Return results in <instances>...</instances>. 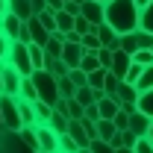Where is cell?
Instances as JSON below:
<instances>
[{
    "label": "cell",
    "mask_w": 153,
    "mask_h": 153,
    "mask_svg": "<svg viewBox=\"0 0 153 153\" xmlns=\"http://www.w3.org/2000/svg\"><path fill=\"white\" fill-rule=\"evenodd\" d=\"M150 124H153V118H150V115H144L141 109L130 115V130L138 133V135H147V133H150Z\"/></svg>",
    "instance_id": "13"
},
{
    "label": "cell",
    "mask_w": 153,
    "mask_h": 153,
    "mask_svg": "<svg viewBox=\"0 0 153 153\" xmlns=\"http://www.w3.org/2000/svg\"><path fill=\"white\" fill-rule=\"evenodd\" d=\"M30 56H33V65L36 68H44V62H47V50L36 44V41H30Z\"/></svg>",
    "instance_id": "29"
},
{
    "label": "cell",
    "mask_w": 153,
    "mask_h": 153,
    "mask_svg": "<svg viewBox=\"0 0 153 153\" xmlns=\"http://www.w3.org/2000/svg\"><path fill=\"white\" fill-rule=\"evenodd\" d=\"M38 153H47V150H38Z\"/></svg>",
    "instance_id": "57"
},
{
    "label": "cell",
    "mask_w": 153,
    "mask_h": 153,
    "mask_svg": "<svg viewBox=\"0 0 153 153\" xmlns=\"http://www.w3.org/2000/svg\"><path fill=\"white\" fill-rule=\"evenodd\" d=\"M91 150L94 153H118V147H115L112 141H106V138H94L91 141Z\"/></svg>",
    "instance_id": "37"
},
{
    "label": "cell",
    "mask_w": 153,
    "mask_h": 153,
    "mask_svg": "<svg viewBox=\"0 0 153 153\" xmlns=\"http://www.w3.org/2000/svg\"><path fill=\"white\" fill-rule=\"evenodd\" d=\"M133 59L138 65H153V50H138V53H133Z\"/></svg>",
    "instance_id": "46"
},
{
    "label": "cell",
    "mask_w": 153,
    "mask_h": 153,
    "mask_svg": "<svg viewBox=\"0 0 153 153\" xmlns=\"http://www.w3.org/2000/svg\"><path fill=\"white\" fill-rule=\"evenodd\" d=\"M9 50H12V38L0 30V62H6V59H9Z\"/></svg>",
    "instance_id": "42"
},
{
    "label": "cell",
    "mask_w": 153,
    "mask_h": 153,
    "mask_svg": "<svg viewBox=\"0 0 153 153\" xmlns=\"http://www.w3.org/2000/svg\"><path fill=\"white\" fill-rule=\"evenodd\" d=\"M121 50H127V53H138V30L121 36Z\"/></svg>",
    "instance_id": "25"
},
{
    "label": "cell",
    "mask_w": 153,
    "mask_h": 153,
    "mask_svg": "<svg viewBox=\"0 0 153 153\" xmlns=\"http://www.w3.org/2000/svg\"><path fill=\"white\" fill-rule=\"evenodd\" d=\"M6 62H12L24 76H30L36 71L33 56H30V44H24V41H12V50H9V59H6Z\"/></svg>",
    "instance_id": "5"
},
{
    "label": "cell",
    "mask_w": 153,
    "mask_h": 153,
    "mask_svg": "<svg viewBox=\"0 0 153 153\" xmlns=\"http://www.w3.org/2000/svg\"><path fill=\"white\" fill-rule=\"evenodd\" d=\"M138 138H141V135L133 133V130H121V147H135Z\"/></svg>",
    "instance_id": "40"
},
{
    "label": "cell",
    "mask_w": 153,
    "mask_h": 153,
    "mask_svg": "<svg viewBox=\"0 0 153 153\" xmlns=\"http://www.w3.org/2000/svg\"><path fill=\"white\" fill-rule=\"evenodd\" d=\"M33 9H36V15L44 12V9H47V0H33Z\"/></svg>",
    "instance_id": "48"
},
{
    "label": "cell",
    "mask_w": 153,
    "mask_h": 153,
    "mask_svg": "<svg viewBox=\"0 0 153 153\" xmlns=\"http://www.w3.org/2000/svg\"><path fill=\"white\" fill-rule=\"evenodd\" d=\"M112 121H115L118 130H130V112H127V109H118V115H115Z\"/></svg>",
    "instance_id": "44"
},
{
    "label": "cell",
    "mask_w": 153,
    "mask_h": 153,
    "mask_svg": "<svg viewBox=\"0 0 153 153\" xmlns=\"http://www.w3.org/2000/svg\"><path fill=\"white\" fill-rule=\"evenodd\" d=\"M27 24H30V36H33V41L44 47V44L50 41V36H53V33H50V30H47V27L41 24V18H38V15H33V18H27Z\"/></svg>",
    "instance_id": "11"
},
{
    "label": "cell",
    "mask_w": 153,
    "mask_h": 153,
    "mask_svg": "<svg viewBox=\"0 0 153 153\" xmlns=\"http://www.w3.org/2000/svg\"><path fill=\"white\" fill-rule=\"evenodd\" d=\"M76 153H94V150H91V147H79Z\"/></svg>",
    "instance_id": "53"
},
{
    "label": "cell",
    "mask_w": 153,
    "mask_h": 153,
    "mask_svg": "<svg viewBox=\"0 0 153 153\" xmlns=\"http://www.w3.org/2000/svg\"><path fill=\"white\" fill-rule=\"evenodd\" d=\"M68 133H71L76 141H79V147H91V138H88V133H85V127H82V121H79V118H71V127H68Z\"/></svg>",
    "instance_id": "16"
},
{
    "label": "cell",
    "mask_w": 153,
    "mask_h": 153,
    "mask_svg": "<svg viewBox=\"0 0 153 153\" xmlns=\"http://www.w3.org/2000/svg\"><path fill=\"white\" fill-rule=\"evenodd\" d=\"M141 30H147V33H153V0L141 9V24H138Z\"/></svg>",
    "instance_id": "35"
},
{
    "label": "cell",
    "mask_w": 153,
    "mask_h": 153,
    "mask_svg": "<svg viewBox=\"0 0 153 153\" xmlns=\"http://www.w3.org/2000/svg\"><path fill=\"white\" fill-rule=\"evenodd\" d=\"M135 3H138V9H144V6H147L150 0H135Z\"/></svg>",
    "instance_id": "52"
},
{
    "label": "cell",
    "mask_w": 153,
    "mask_h": 153,
    "mask_svg": "<svg viewBox=\"0 0 153 153\" xmlns=\"http://www.w3.org/2000/svg\"><path fill=\"white\" fill-rule=\"evenodd\" d=\"M21 135H24V141H27L30 147L41 150V141H38V130H36V127H24V130H21Z\"/></svg>",
    "instance_id": "34"
},
{
    "label": "cell",
    "mask_w": 153,
    "mask_h": 153,
    "mask_svg": "<svg viewBox=\"0 0 153 153\" xmlns=\"http://www.w3.org/2000/svg\"><path fill=\"white\" fill-rule=\"evenodd\" d=\"M82 115H85V106H82L76 97H71V100H68V118H82Z\"/></svg>",
    "instance_id": "41"
},
{
    "label": "cell",
    "mask_w": 153,
    "mask_h": 153,
    "mask_svg": "<svg viewBox=\"0 0 153 153\" xmlns=\"http://www.w3.org/2000/svg\"><path fill=\"white\" fill-rule=\"evenodd\" d=\"M3 65L6 62H0V94H3Z\"/></svg>",
    "instance_id": "50"
},
{
    "label": "cell",
    "mask_w": 153,
    "mask_h": 153,
    "mask_svg": "<svg viewBox=\"0 0 153 153\" xmlns=\"http://www.w3.org/2000/svg\"><path fill=\"white\" fill-rule=\"evenodd\" d=\"M106 74H109V68L91 71V74H88V85H91V88H103V85H106Z\"/></svg>",
    "instance_id": "33"
},
{
    "label": "cell",
    "mask_w": 153,
    "mask_h": 153,
    "mask_svg": "<svg viewBox=\"0 0 153 153\" xmlns=\"http://www.w3.org/2000/svg\"><path fill=\"white\" fill-rule=\"evenodd\" d=\"M118 153H135V147H118Z\"/></svg>",
    "instance_id": "51"
},
{
    "label": "cell",
    "mask_w": 153,
    "mask_h": 153,
    "mask_svg": "<svg viewBox=\"0 0 153 153\" xmlns=\"http://www.w3.org/2000/svg\"><path fill=\"white\" fill-rule=\"evenodd\" d=\"M44 68H47V71H53L56 76H68V74H71V65H68L65 59H53V56H47Z\"/></svg>",
    "instance_id": "18"
},
{
    "label": "cell",
    "mask_w": 153,
    "mask_h": 153,
    "mask_svg": "<svg viewBox=\"0 0 153 153\" xmlns=\"http://www.w3.org/2000/svg\"><path fill=\"white\" fill-rule=\"evenodd\" d=\"M0 127H3V115H0Z\"/></svg>",
    "instance_id": "55"
},
{
    "label": "cell",
    "mask_w": 153,
    "mask_h": 153,
    "mask_svg": "<svg viewBox=\"0 0 153 153\" xmlns=\"http://www.w3.org/2000/svg\"><path fill=\"white\" fill-rule=\"evenodd\" d=\"M97 106H100V118H115L118 109H121V97H100L97 100Z\"/></svg>",
    "instance_id": "15"
},
{
    "label": "cell",
    "mask_w": 153,
    "mask_h": 153,
    "mask_svg": "<svg viewBox=\"0 0 153 153\" xmlns=\"http://www.w3.org/2000/svg\"><path fill=\"white\" fill-rule=\"evenodd\" d=\"M0 153H38V150L24 141L21 130H6V127H0Z\"/></svg>",
    "instance_id": "4"
},
{
    "label": "cell",
    "mask_w": 153,
    "mask_h": 153,
    "mask_svg": "<svg viewBox=\"0 0 153 153\" xmlns=\"http://www.w3.org/2000/svg\"><path fill=\"white\" fill-rule=\"evenodd\" d=\"M106 24H112L121 36L138 30V24H141L138 3L135 0H106Z\"/></svg>",
    "instance_id": "1"
},
{
    "label": "cell",
    "mask_w": 153,
    "mask_h": 153,
    "mask_svg": "<svg viewBox=\"0 0 153 153\" xmlns=\"http://www.w3.org/2000/svg\"><path fill=\"white\" fill-rule=\"evenodd\" d=\"M76 150H79V141H76L71 133L59 135V153H76Z\"/></svg>",
    "instance_id": "26"
},
{
    "label": "cell",
    "mask_w": 153,
    "mask_h": 153,
    "mask_svg": "<svg viewBox=\"0 0 153 153\" xmlns=\"http://www.w3.org/2000/svg\"><path fill=\"white\" fill-rule=\"evenodd\" d=\"M21 97H24V100H38V91H36L33 76H24V82H21Z\"/></svg>",
    "instance_id": "31"
},
{
    "label": "cell",
    "mask_w": 153,
    "mask_h": 153,
    "mask_svg": "<svg viewBox=\"0 0 153 153\" xmlns=\"http://www.w3.org/2000/svg\"><path fill=\"white\" fill-rule=\"evenodd\" d=\"M115 50H118V47H100V50H97V56H100V65H103V68H112Z\"/></svg>",
    "instance_id": "39"
},
{
    "label": "cell",
    "mask_w": 153,
    "mask_h": 153,
    "mask_svg": "<svg viewBox=\"0 0 153 153\" xmlns=\"http://www.w3.org/2000/svg\"><path fill=\"white\" fill-rule=\"evenodd\" d=\"M135 88H138V94L147 91V88H153V65H144V71H141V76H138Z\"/></svg>",
    "instance_id": "28"
},
{
    "label": "cell",
    "mask_w": 153,
    "mask_h": 153,
    "mask_svg": "<svg viewBox=\"0 0 153 153\" xmlns=\"http://www.w3.org/2000/svg\"><path fill=\"white\" fill-rule=\"evenodd\" d=\"M150 50H153V47H150Z\"/></svg>",
    "instance_id": "58"
},
{
    "label": "cell",
    "mask_w": 153,
    "mask_h": 153,
    "mask_svg": "<svg viewBox=\"0 0 153 153\" xmlns=\"http://www.w3.org/2000/svg\"><path fill=\"white\" fill-rule=\"evenodd\" d=\"M82 47H85V53H97V50L103 47V41H100V36H97V30H91V33L82 36Z\"/></svg>",
    "instance_id": "24"
},
{
    "label": "cell",
    "mask_w": 153,
    "mask_h": 153,
    "mask_svg": "<svg viewBox=\"0 0 153 153\" xmlns=\"http://www.w3.org/2000/svg\"><path fill=\"white\" fill-rule=\"evenodd\" d=\"M150 47H153V33L138 27V50H150Z\"/></svg>",
    "instance_id": "43"
},
{
    "label": "cell",
    "mask_w": 153,
    "mask_h": 153,
    "mask_svg": "<svg viewBox=\"0 0 153 153\" xmlns=\"http://www.w3.org/2000/svg\"><path fill=\"white\" fill-rule=\"evenodd\" d=\"M6 12H9V0H0V18H3Z\"/></svg>",
    "instance_id": "49"
},
{
    "label": "cell",
    "mask_w": 153,
    "mask_h": 153,
    "mask_svg": "<svg viewBox=\"0 0 153 153\" xmlns=\"http://www.w3.org/2000/svg\"><path fill=\"white\" fill-rule=\"evenodd\" d=\"M50 127H53V130L62 135V133H68V127H71V118H68L65 112H59V109H53V115H50Z\"/></svg>",
    "instance_id": "20"
},
{
    "label": "cell",
    "mask_w": 153,
    "mask_h": 153,
    "mask_svg": "<svg viewBox=\"0 0 153 153\" xmlns=\"http://www.w3.org/2000/svg\"><path fill=\"white\" fill-rule=\"evenodd\" d=\"M33 103H36L38 127H41V124H50V115H53V103H44V100H33Z\"/></svg>",
    "instance_id": "22"
},
{
    "label": "cell",
    "mask_w": 153,
    "mask_h": 153,
    "mask_svg": "<svg viewBox=\"0 0 153 153\" xmlns=\"http://www.w3.org/2000/svg\"><path fill=\"white\" fill-rule=\"evenodd\" d=\"M33 82H36V91H38V100H44V103H56L59 97V76L53 71H47V68H36L33 71Z\"/></svg>",
    "instance_id": "2"
},
{
    "label": "cell",
    "mask_w": 153,
    "mask_h": 153,
    "mask_svg": "<svg viewBox=\"0 0 153 153\" xmlns=\"http://www.w3.org/2000/svg\"><path fill=\"white\" fill-rule=\"evenodd\" d=\"M79 68H82L85 74H91V71L103 68V65H100V56H97V53H85V56H82V62H79Z\"/></svg>",
    "instance_id": "32"
},
{
    "label": "cell",
    "mask_w": 153,
    "mask_h": 153,
    "mask_svg": "<svg viewBox=\"0 0 153 153\" xmlns=\"http://www.w3.org/2000/svg\"><path fill=\"white\" fill-rule=\"evenodd\" d=\"M133 53H127V50H121V47H118V50H115V59H112V68H109V71H112V74H118L121 76V79H124V76H127V71H130V68H133Z\"/></svg>",
    "instance_id": "10"
},
{
    "label": "cell",
    "mask_w": 153,
    "mask_h": 153,
    "mask_svg": "<svg viewBox=\"0 0 153 153\" xmlns=\"http://www.w3.org/2000/svg\"><path fill=\"white\" fill-rule=\"evenodd\" d=\"M0 115H3V127L6 130H24L18 94H0Z\"/></svg>",
    "instance_id": "3"
},
{
    "label": "cell",
    "mask_w": 153,
    "mask_h": 153,
    "mask_svg": "<svg viewBox=\"0 0 153 153\" xmlns=\"http://www.w3.org/2000/svg\"><path fill=\"white\" fill-rule=\"evenodd\" d=\"M82 56H85V47H82V41H68V44H65V53H62V59H65L71 68H79Z\"/></svg>",
    "instance_id": "12"
},
{
    "label": "cell",
    "mask_w": 153,
    "mask_h": 153,
    "mask_svg": "<svg viewBox=\"0 0 153 153\" xmlns=\"http://www.w3.org/2000/svg\"><path fill=\"white\" fill-rule=\"evenodd\" d=\"M76 3H85V0H76Z\"/></svg>",
    "instance_id": "56"
},
{
    "label": "cell",
    "mask_w": 153,
    "mask_h": 153,
    "mask_svg": "<svg viewBox=\"0 0 153 153\" xmlns=\"http://www.w3.org/2000/svg\"><path fill=\"white\" fill-rule=\"evenodd\" d=\"M74 30L79 33V36H85V33H91V30H97V27H94L88 18H85L82 12H79V15H76V21H74Z\"/></svg>",
    "instance_id": "36"
},
{
    "label": "cell",
    "mask_w": 153,
    "mask_h": 153,
    "mask_svg": "<svg viewBox=\"0 0 153 153\" xmlns=\"http://www.w3.org/2000/svg\"><path fill=\"white\" fill-rule=\"evenodd\" d=\"M82 15L91 21L94 27H100L106 21V0H85L82 3Z\"/></svg>",
    "instance_id": "7"
},
{
    "label": "cell",
    "mask_w": 153,
    "mask_h": 153,
    "mask_svg": "<svg viewBox=\"0 0 153 153\" xmlns=\"http://www.w3.org/2000/svg\"><path fill=\"white\" fill-rule=\"evenodd\" d=\"M9 12H15L18 18H33L36 9H33V0H9Z\"/></svg>",
    "instance_id": "17"
},
{
    "label": "cell",
    "mask_w": 153,
    "mask_h": 153,
    "mask_svg": "<svg viewBox=\"0 0 153 153\" xmlns=\"http://www.w3.org/2000/svg\"><path fill=\"white\" fill-rule=\"evenodd\" d=\"M118 97H121V103H127V100H138V88H135L133 82L121 79V85H118Z\"/></svg>",
    "instance_id": "23"
},
{
    "label": "cell",
    "mask_w": 153,
    "mask_h": 153,
    "mask_svg": "<svg viewBox=\"0 0 153 153\" xmlns=\"http://www.w3.org/2000/svg\"><path fill=\"white\" fill-rule=\"evenodd\" d=\"M138 109L153 118V88H147V91H141V94H138Z\"/></svg>",
    "instance_id": "30"
},
{
    "label": "cell",
    "mask_w": 153,
    "mask_h": 153,
    "mask_svg": "<svg viewBox=\"0 0 153 153\" xmlns=\"http://www.w3.org/2000/svg\"><path fill=\"white\" fill-rule=\"evenodd\" d=\"M38 130V141H41V150L47 153H59V133L50 127V124H41V127H36Z\"/></svg>",
    "instance_id": "8"
},
{
    "label": "cell",
    "mask_w": 153,
    "mask_h": 153,
    "mask_svg": "<svg viewBox=\"0 0 153 153\" xmlns=\"http://www.w3.org/2000/svg\"><path fill=\"white\" fill-rule=\"evenodd\" d=\"M21 82H24V74L12 62L3 65V94H21Z\"/></svg>",
    "instance_id": "6"
},
{
    "label": "cell",
    "mask_w": 153,
    "mask_h": 153,
    "mask_svg": "<svg viewBox=\"0 0 153 153\" xmlns=\"http://www.w3.org/2000/svg\"><path fill=\"white\" fill-rule=\"evenodd\" d=\"M76 88H79V85H76L71 76H59V94H62V97H68V100L76 97Z\"/></svg>",
    "instance_id": "27"
},
{
    "label": "cell",
    "mask_w": 153,
    "mask_h": 153,
    "mask_svg": "<svg viewBox=\"0 0 153 153\" xmlns=\"http://www.w3.org/2000/svg\"><path fill=\"white\" fill-rule=\"evenodd\" d=\"M18 103H21V118H24V127H38L36 103H33V100H24L21 94H18Z\"/></svg>",
    "instance_id": "14"
},
{
    "label": "cell",
    "mask_w": 153,
    "mask_h": 153,
    "mask_svg": "<svg viewBox=\"0 0 153 153\" xmlns=\"http://www.w3.org/2000/svg\"><path fill=\"white\" fill-rule=\"evenodd\" d=\"M97 130H100V138H106V141H112L115 135L121 133V130L115 127L112 118H100V121H97Z\"/></svg>",
    "instance_id": "19"
},
{
    "label": "cell",
    "mask_w": 153,
    "mask_h": 153,
    "mask_svg": "<svg viewBox=\"0 0 153 153\" xmlns=\"http://www.w3.org/2000/svg\"><path fill=\"white\" fill-rule=\"evenodd\" d=\"M0 30H3L6 36L12 38V41H21V30H24V18H18L15 12H6V15L0 18Z\"/></svg>",
    "instance_id": "9"
},
{
    "label": "cell",
    "mask_w": 153,
    "mask_h": 153,
    "mask_svg": "<svg viewBox=\"0 0 153 153\" xmlns=\"http://www.w3.org/2000/svg\"><path fill=\"white\" fill-rule=\"evenodd\" d=\"M141 71H144V65H138V62H133V68L127 71V76H124V79L135 85V82H138V76H141Z\"/></svg>",
    "instance_id": "45"
},
{
    "label": "cell",
    "mask_w": 153,
    "mask_h": 153,
    "mask_svg": "<svg viewBox=\"0 0 153 153\" xmlns=\"http://www.w3.org/2000/svg\"><path fill=\"white\" fill-rule=\"evenodd\" d=\"M38 18H41V24L50 30V33H56L59 24H56V12H50V9H44V12H38Z\"/></svg>",
    "instance_id": "38"
},
{
    "label": "cell",
    "mask_w": 153,
    "mask_h": 153,
    "mask_svg": "<svg viewBox=\"0 0 153 153\" xmlns=\"http://www.w3.org/2000/svg\"><path fill=\"white\" fill-rule=\"evenodd\" d=\"M74 21H76V15H71V12H56V24H59V33H74Z\"/></svg>",
    "instance_id": "21"
},
{
    "label": "cell",
    "mask_w": 153,
    "mask_h": 153,
    "mask_svg": "<svg viewBox=\"0 0 153 153\" xmlns=\"http://www.w3.org/2000/svg\"><path fill=\"white\" fill-rule=\"evenodd\" d=\"M147 135H150V138H153V124H150V133H147Z\"/></svg>",
    "instance_id": "54"
},
{
    "label": "cell",
    "mask_w": 153,
    "mask_h": 153,
    "mask_svg": "<svg viewBox=\"0 0 153 153\" xmlns=\"http://www.w3.org/2000/svg\"><path fill=\"white\" fill-rule=\"evenodd\" d=\"M82 118H91V121H100V106H97V103H88V106H85V115H82Z\"/></svg>",
    "instance_id": "47"
}]
</instances>
